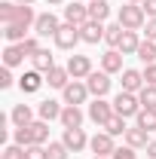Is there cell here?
Masks as SVG:
<instances>
[{"instance_id": "cell-42", "label": "cell", "mask_w": 156, "mask_h": 159, "mask_svg": "<svg viewBox=\"0 0 156 159\" xmlns=\"http://www.w3.org/2000/svg\"><path fill=\"white\" fill-rule=\"evenodd\" d=\"M144 34H147V40H156V19H147V25H144Z\"/></svg>"}, {"instance_id": "cell-45", "label": "cell", "mask_w": 156, "mask_h": 159, "mask_svg": "<svg viewBox=\"0 0 156 159\" xmlns=\"http://www.w3.org/2000/svg\"><path fill=\"white\" fill-rule=\"evenodd\" d=\"M19 6H34V0H16Z\"/></svg>"}, {"instance_id": "cell-16", "label": "cell", "mask_w": 156, "mask_h": 159, "mask_svg": "<svg viewBox=\"0 0 156 159\" xmlns=\"http://www.w3.org/2000/svg\"><path fill=\"white\" fill-rule=\"evenodd\" d=\"M104 28L107 25H101V21H86V25H80V37L83 43H98V40H104Z\"/></svg>"}, {"instance_id": "cell-5", "label": "cell", "mask_w": 156, "mask_h": 159, "mask_svg": "<svg viewBox=\"0 0 156 159\" xmlns=\"http://www.w3.org/2000/svg\"><path fill=\"white\" fill-rule=\"evenodd\" d=\"M64 67H67L71 80H86L89 74H92V58H89V55H77V52H74V55L67 58Z\"/></svg>"}, {"instance_id": "cell-3", "label": "cell", "mask_w": 156, "mask_h": 159, "mask_svg": "<svg viewBox=\"0 0 156 159\" xmlns=\"http://www.w3.org/2000/svg\"><path fill=\"white\" fill-rule=\"evenodd\" d=\"M61 95H64V104H77L80 107V104H86V98H89L92 92H89V86H86L83 80H71V83L61 89Z\"/></svg>"}, {"instance_id": "cell-47", "label": "cell", "mask_w": 156, "mask_h": 159, "mask_svg": "<svg viewBox=\"0 0 156 159\" xmlns=\"http://www.w3.org/2000/svg\"><path fill=\"white\" fill-rule=\"evenodd\" d=\"M126 3H138V6H141V3H144V0H126Z\"/></svg>"}, {"instance_id": "cell-25", "label": "cell", "mask_w": 156, "mask_h": 159, "mask_svg": "<svg viewBox=\"0 0 156 159\" xmlns=\"http://www.w3.org/2000/svg\"><path fill=\"white\" fill-rule=\"evenodd\" d=\"M31 61H34V70H40V74H46V70H52V67H55V58H52V52H49V49H40Z\"/></svg>"}, {"instance_id": "cell-14", "label": "cell", "mask_w": 156, "mask_h": 159, "mask_svg": "<svg viewBox=\"0 0 156 159\" xmlns=\"http://www.w3.org/2000/svg\"><path fill=\"white\" fill-rule=\"evenodd\" d=\"M122 138H126V144H129V147H135V150H147V144H150V132H147V129H141V125H132V129H126V135H122Z\"/></svg>"}, {"instance_id": "cell-41", "label": "cell", "mask_w": 156, "mask_h": 159, "mask_svg": "<svg viewBox=\"0 0 156 159\" xmlns=\"http://www.w3.org/2000/svg\"><path fill=\"white\" fill-rule=\"evenodd\" d=\"M144 83H147V86H156V61L144 67Z\"/></svg>"}, {"instance_id": "cell-2", "label": "cell", "mask_w": 156, "mask_h": 159, "mask_svg": "<svg viewBox=\"0 0 156 159\" xmlns=\"http://www.w3.org/2000/svg\"><path fill=\"white\" fill-rule=\"evenodd\" d=\"M113 110H117V116H122V119L138 116V113H141V98H138L135 92H122V89H119V95L113 98Z\"/></svg>"}, {"instance_id": "cell-29", "label": "cell", "mask_w": 156, "mask_h": 159, "mask_svg": "<svg viewBox=\"0 0 156 159\" xmlns=\"http://www.w3.org/2000/svg\"><path fill=\"white\" fill-rule=\"evenodd\" d=\"M126 129H129V125H126V119H122V116H117V113H113V116L104 122V132H107V135H113V138L126 135Z\"/></svg>"}, {"instance_id": "cell-17", "label": "cell", "mask_w": 156, "mask_h": 159, "mask_svg": "<svg viewBox=\"0 0 156 159\" xmlns=\"http://www.w3.org/2000/svg\"><path fill=\"white\" fill-rule=\"evenodd\" d=\"M83 110H80L77 104H64V110H61V125L64 129H83Z\"/></svg>"}, {"instance_id": "cell-33", "label": "cell", "mask_w": 156, "mask_h": 159, "mask_svg": "<svg viewBox=\"0 0 156 159\" xmlns=\"http://www.w3.org/2000/svg\"><path fill=\"white\" fill-rule=\"evenodd\" d=\"M16 21L25 25V28H34V21H37V12H34V6H19V12H16Z\"/></svg>"}, {"instance_id": "cell-11", "label": "cell", "mask_w": 156, "mask_h": 159, "mask_svg": "<svg viewBox=\"0 0 156 159\" xmlns=\"http://www.w3.org/2000/svg\"><path fill=\"white\" fill-rule=\"evenodd\" d=\"M64 21H67V25H86V21H89V3H77V0H74V3H67V6H64Z\"/></svg>"}, {"instance_id": "cell-43", "label": "cell", "mask_w": 156, "mask_h": 159, "mask_svg": "<svg viewBox=\"0 0 156 159\" xmlns=\"http://www.w3.org/2000/svg\"><path fill=\"white\" fill-rule=\"evenodd\" d=\"M141 6H144V12H147V19H156V0H144Z\"/></svg>"}, {"instance_id": "cell-44", "label": "cell", "mask_w": 156, "mask_h": 159, "mask_svg": "<svg viewBox=\"0 0 156 159\" xmlns=\"http://www.w3.org/2000/svg\"><path fill=\"white\" fill-rule=\"evenodd\" d=\"M147 159H156V141L147 144Z\"/></svg>"}, {"instance_id": "cell-48", "label": "cell", "mask_w": 156, "mask_h": 159, "mask_svg": "<svg viewBox=\"0 0 156 159\" xmlns=\"http://www.w3.org/2000/svg\"><path fill=\"white\" fill-rule=\"evenodd\" d=\"M95 159H110V156H95Z\"/></svg>"}, {"instance_id": "cell-10", "label": "cell", "mask_w": 156, "mask_h": 159, "mask_svg": "<svg viewBox=\"0 0 156 159\" xmlns=\"http://www.w3.org/2000/svg\"><path fill=\"white\" fill-rule=\"evenodd\" d=\"M43 83H46V74H40V70H25L19 77V89L25 95H34V92L43 89Z\"/></svg>"}, {"instance_id": "cell-24", "label": "cell", "mask_w": 156, "mask_h": 159, "mask_svg": "<svg viewBox=\"0 0 156 159\" xmlns=\"http://www.w3.org/2000/svg\"><path fill=\"white\" fill-rule=\"evenodd\" d=\"M3 37H6V43H21V40H28V28L19 25V21L3 25Z\"/></svg>"}, {"instance_id": "cell-27", "label": "cell", "mask_w": 156, "mask_h": 159, "mask_svg": "<svg viewBox=\"0 0 156 159\" xmlns=\"http://www.w3.org/2000/svg\"><path fill=\"white\" fill-rule=\"evenodd\" d=\"M138 58L144 61V64H153V61H156V40H141V46H138Z\"/></svg>"}, {"instance_id": "cell-9", "label": "cell", "mask_w": 156, "mask_h": 159, "mask_svg": "<svg viewBox=\"0 0 156 159\" xmlns=\"http://www.w3.org/2000/svg\"><path fill=\"white\" fill-rule=\"evenodd\" d=\"M58 28H61V21L55 19L52 12H40L37 21H34V34H37V37H55Z\"/></svg>"}, {"instance_id": "cell-31", "label": "cell", "mask_w": 156, "mask_h": 159, "mask_svg": "<svg viewBox=\"0 0 156 159\" xmlns=\"http://www.w3.org/2000/svg\"><path fill=\"white\" fill-rule=\"evenodd\" d=\"M16 12H19V3H12V0H3L0 3V21L3 25H12L16 21Z\"/></svg>"}, {"instance_id": "cell-1", "label": "cell", "mask_w": 156, "mask_h": 159, "mask_svg": "<svg viewBox=\"0 0 156 159\" xmlns=\"http://www.w3.org/2000/svg\"><path fill=\"white\" fill-rule=\"evenodd\" d=\"M117 21L126 31H141V28L147 25V12H144V6H138V3H126V6H119Z\"/></svg>"}, {"instance_id": "cell-28", "label": "cell", "mask_w": 156, "mask_h": 159, "mask_svg": "<svg viewBox=\"0 0 156 159\" xmlns=\"http://www.w3.org/2000/svg\"><path fill=\"white\" fill-rule=\"evenodd\" d=\"M138 125L141 129H147V132H156V110L153 107H141V113H138Z\"/></svg>"}, {"instance_id": "cell-36", "label": "cell", "mask_w": 156, "mask_h": 159, "mask_svg": "<svg viewBox=\"0 0 156 159\" xmlns=\"http://www.w3.org/2000/svg\"><path fill=\"white\" fill-rule=\"evenodd\" d=\"M19 46H21V52H25L28 58H34L40 49H43V46H40V40H37V34H34V37H28V40H21Z\"/></svg>"}, {"instance_id": "cell-12", "label": "cell", "mask_w": 156, "mask_h": 159, "mask_svg": "<svg viewBox=\"0 0 156 159\" xmlns=\"http://www.w3.org/2000/svg\"><path fill=\"white\" fill-rule=\"evenodd\" d=\"M61 141H64V147H67L71 153H80V150H86V147H89V138H86V132H83V129H64Z\"/></svg>"}, {"instance_id": "cell-26", "label": "cell", "mask_w": 156, "mask_h": 159, "mask_svg": "<svg viewBox=\"0 0 156 159\" xmlns=\"http://www.w3.org/2000/svg\"><path fill=\"white\" fill-rule=\"evenodd\" d=\"M122 31H126V28H122L119 21L107 25V28H104V43H107L110 49H117V46H119V40H122Z\"/></svg>"}, {"instance_id": "cell-19", "label": "cell", "mask_w": 156, "mask_h": 159, "mask_svg": "<svg viewBox=\"0 0 156 159\" xmlns=\"http://www.w3.org/2000/svg\"><path fill=\"white\" fill-rule=\"evenodd\" d=\"M25 58H28V55L21 52L19 43H6V49H3V67H19Z\"/></svg>"}, {"instance_id": "cell-23", "label": "cell", "mask_w": 156, "mask_h": 159, "mask_svg": "<svg viewBox=\"0 0 156 159\" xmlns=\"http://www.w3.org/2000/svg\"><path fill=\"white\" fill-rule=\"evenodd\" d=\"M107 16H110V3L107 0H89V19L92 21H107Z\"/></svg>"}, {"instance_id": "cell-7", "label": "cell", "mask_w": 156, "mask_h": 159, "mask_svg": "<svg viewBox=\"0 0 156 159\" xmlns=\"http://www.w3.org/2000/svg\"><path fill=\"white\" fill-rule=\"evenodd\" d=\"M86 86H89V92H92L95 98H104V95L110 92V74H107V70H92V74L86 77Z\"/></svg>"}, {"instance_id": "cell-4", "label": "cell", "mask_w": 156, "mask_h": 159, "mask_svg": "<svg viewBox=\"0 0 156 159\" xmlns=\"http://www.w3.org/2000/svg\"><path fill=\"white\" fill-rule=\"evenodd\" d=\"M117 110H113V101H104V98H95L92 104H89V119L95 122L98 129H104V122L113 116Z\"/></svg>"}, {"instance_id": "cell-13", "label": "cell", "mask_w": 156, "mask_h": 159, "mask_svg": "<svg viewBox=\"0 0 156 159\" xmlns=\"http://www.w3.org/2000/svg\"><path fill=\"white\" fill-rule=\"evenodd\" d=\"M119 83H122V92H135V95L147 86V83H144V70H135V67H126Z\"/></svg>"}, {"instance_id": "cell-8", "label": "cell", "mask_w": 156, "mask_h": 159, "mask_svg": "<svg viewBox=\"0 0 156 159\" xmlns=\"http://www.w3.org/2000/svg\"><path fill=\"white\" fill-rule=\"evenodd\" d=\"M89 150L95 153V156H113V150H117V144H113V135H107V132H98L89 138Z\"/></svg>"}, {"instance_id": "cell-21", "label": "cell", "mask_w": 156, "mask_h": 159, "mask_svg": "<svg viewBox=\"0 0 156 159\" xmlns=\"http://www.w3.org/2000/svg\"><path fill=\"white\" fill-rule=\"evenodd\" d=\"M46 83L52 86V89H64L67 83H71V74H67V67H52V70H46Z\"/></svg>"}, {"instance_id": "cell-22", "label": "cell", "mask_w": 156, "mask_h": 159, "mask_svg": "<svg viewBox=\"0 0 156 159\" xmlns=\"http://www.w3.org/2000/svg\"><path fill=\"white\" fill-rule=\"evenodd\" d=\"M9 119L16 122V129H19V125H31V122H34V110H31V104H16L12 113H9Z\"/></svg>"}, {"instance_id": "cell-32", "label": "cell", "mask_w": 156, "mask_h": 159, "mask_svg": "<svg viewBox=\"0 0 156 159\" xmlns=\"http://www.w3.org/2000/svg\"><path fill=\"white\" fill-rule=\"evenodd\" d=\"M67 153H71V150L64 147V141H49V144H46V156L49 159H67Z\"/></svg>"}, {"instance_id": "cell-6", "label": "cell", "mask_w": 156, "mask_h": 159, "mask_svg": "<svg viewBox=\"0 0 156 159\" xmlns=\"http://www.w3.org/2000/svg\"><path fill=\"white\" fill-rule=\"evenodd\" d=\"M52 40H55V46H58V49H74L77 43H83V37H80V28H77V25H67V21L58 28V34H55Z\"/></svg>"}, {"instance_id": "cell-20", "label": "cell", "mask_w": 156, "mask_h": 159, "mask_svg": "<svg viewBox=\"0 0 156 159\" xmlns=\"http://www.w3.org/2000/svg\"><path fill=\"white\" fill-rule=\"evenodd\" d=\"M138 46H141V37H138V31H122V40H119V52L122 55H138Z\"/></svg>"}, {"instance_id": "cell-30", "label": "cell", "mask_w": 156, "mask_h": 159, "mask_svg": "<svg viewBox=\"0 0 156 159\" xmlns=\"http://www.w3.org/2000/svg\"><path fill=\"white\" fill-rule=\"evenodd\" d=\"M31 135H34V144H46V141H49V122H46V119L31 122Z\"/></svg>"}, {"instance_id": "cell-18", "label": "cell", "mask_w": 156, "mask_h": 159, "mask_svg": "<svg viewBox=\"0 0 156 159\" xmlns=\"http://www.w3.org/2000/svg\"><path fill=\"white\" fill-rule=\"evenodd\" d=\"M61 110H64V104H58V101H52V98H46V101H40V104H37V116L46 119V122L61 119Z\"/></svg>"}, {"instance_id": "cell-40", "label": "cell", "mask_w": 156, "mask_h": 159, "mask_svg": "<svg viewBox=\"0 0 156 159\" xmlns=\"http://www.w3.org/2000/svg\"><path fill=\"white\" fill-rule=\"evenodd\" d=\"M16 80H12V67H0V89H9Z\"/></svg>"}, {"instance_id": "cell-46", "label": "cell", "mask_w": 156, "mask_h": 159, "mask_svg": "<svg viewBox=\"0 0 156 159\" xmlns=\"http://www.w3.org/2000/svg\"><path fill=\"white\" fill-rule=\"evenodd\" d=\"M46 3H49V6H61L64 0H46Z\"/></svg>"}, {"instance_id": "cell-15", "label": "cell", "mask_w": 156, "mask_h": 159, "mask_svg": "<svg viewBox=\"0 0 156 159\" xmlns=\"http://www.w3.org/2000/svg\"><path fill=\"white\" fill-rule=\"evenodd\" d=\"M122 52L119 49H107L104 55H101V70H107V74H122L126 67H122Z\"/></svg>"}, {"instance_id": "cell-39", "label": "cell", "mask_w": 156, "mask_h": 159, "mask_svg": "<svg viewBox=\"0 0 156 159\" xmlns=\"http://www.w3.org/2000/svg\"><path fill=\"white\" fill-rule=\"evenodd\" d=\"M110 159H138V153H135V147H129V144H126V147H117Z\"/></svg>"}, {"instance_id": "cell-35", "label": "cell", "mask_w": 156, "mask_h": 159, "mask_svg": "<svg viewBox=\"0 0 156 159\" xmlns=\"http://www.w3.org/2000/svg\"><path fill=\"white\" fill-rule=\"evenodd\" d=\"M138 98H141V107H153L156 110V86H144L138 92Z\"/></svg>"}, {"instance_id": "cell-37", "label": "cell", "mask_w": 156, "mask_h": 159, "mask_svg": "<svg viewBox=\"0 0 156 159\" xmlns=\"http://www.w3.org/2000/svg\"><path fill=\"white\" fill-rule=\"evenodd\" d=\"M0 159H25V147H19V144H6L3 153H0Z\"/></svg>"}, {"instance_id": "cell-38", "label": "cell", "mask_w": 156, "mask_h": 159, "mask_svg": "<svg viewBox=\"0 0 156 159\" xmlns=\"http://www.w3.org/2000/svg\"><path fill=\"white\" fill-rule=\"evenodd\" d=\"M25 159H49L46 156V144H31V147H25Z\"/></svg>"}, {"instance_id": "cell-34", "label": "cell", "mask_w": 156, "mask_h": 159, "mask_svg": "<svg viewBox=\"0 0 156 159\" xmlns=\"http://www.w3.org/2000/svg\"><path fill=\"white\" fill-rule=\"evenodd\" d=\"M12 138H16V144H19V147H31V144H34V135H31V125H19V129L12 132Z\"/></svg>"}]
</instances>
